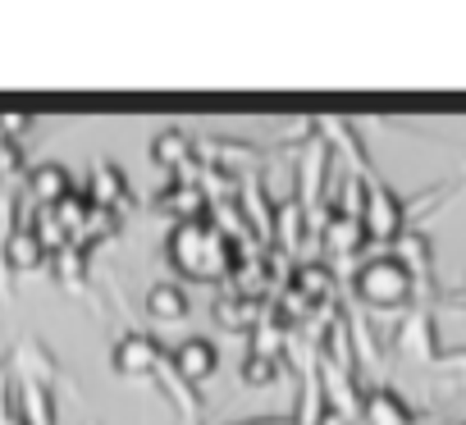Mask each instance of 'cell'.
Wrapping results in <instances>:
<instances>
[{
  "label": "cell",
  "instance_id": "8992f818",
  "mask_svg": "<svg viewBox=\"0 0 466 425\" xmlns=\"http://www.w3.org/2000/svg\"><path fill=\"white\" fill-rule=\"evenodd\" d=\"M87 201L96 206V210H110V216H119V210L128 206V178H124V169L119 165H110V160H96L92 165V178H87Z\"/></svg>",
  "mask_w": 466,
  "mask_h": 425
},
{
  "label": "cell",
  "instance_id": "d6986e66",
  "mask_svg": "<svg viewBox=\"0 0 466 425\" xmlns=\"http://www.w3.org/2000/svg\"><path fill=\"white\" fill-rule=\"evenodd\" d=\"M248 339H252V352H248V357L284 361V352H289V329H284L275 316H261V320L248 329Z\"/></svg>",
  "mask_w": 466,
  "mask_h": 425
},
{
  "label": "cell",
  "instance_id": "7a4b0ae2",
  "mask_svg": "<svg viewBox=\"0 0 466 425\" xmlns=\"http://www.w3.org/2000/svg\"><path fill=\"white\" fill-rule=\"evenodd\" d=\"M352 288H357V298H361L366 307H402V302H411V293H416L411 275H407L393 257L366 261V266L357 270Z\"/></svg>",
  "mask_w": 466,
  "mask_h": 425
},
{
  "label": "cell",
  "instance_id": "8fae6325",
  "mask_svg": "<svg viewBox=\"0 0 466 425\" xmlns=\"http://www.w3.org/2000/svg\"><path fill=\"white\" fill-rule=\"evenodd\" d=\"M289 293H298V298L311 302V307H325V302L334 298V270H329L325 261H302V266L293 270V279H289Z\"/></svg>",
  "mask_w": 466,
  "mask_h": 425
},
{
  "label": "cell",
  "instance_id": "603a6c76",
  "mask_svg": "<svg viewBox=\"0 0 466 425\" xmlns=\"http://www.w3.org/2000/svg\"><path fill=\"white\" fill-rule=\"evenodd\" d=\"M15 216H19V206L10 192H0V293H10V270H5V243L15 234Z\"/></svg>",
  "mask_w": 466,
  "mask_h": 425
},
{
  "label": "cell",
  "instance_id": "4316f807",
  "mask_svg": "<svg viewBox=\"0 0 466 425\" xmlns=\"http://www.w3.org/2000/svg\"><path fill=\"white\" fill-rule=\"evenodd\" d=\"M279 379V361H266V357H248L243 361V384L248 389H270Z\"/></svg>",
  "mask_w": 466,
  "mask_h": 425
},
{
  "label": "cell",
  "instance_id": "ba28073f",
  "mask_svg": "<svg viewBox=\"0 0 466 425\" xmlns=\"http://www.w3.org/2000/svg\"><path fill=\"white\" fill-rule=\"evenodd\" d=\"M302 234H307V206H302L298 197L279 201V206H275V220H270V243H275V252H279V257H293L298 243H302Z\"/></svg>",
  "mask_w": 466,
  "mask_h": 425
},
{
  "label": "cell",
  "instance_id": "484cf974",
  "mask_svg": "<svg viewBox=\"0 0 466 425\" xmlns=\"http://www.w3.org/2000/svg\"><path fill=\"white\" fill-rule=\"evenodd\" d=\"M28 229L37 234V243L46 248V257H51V252H60V248L69 243V234H65V229L56 225V216H51V210H37V216H33V225H28Z\"/></svg>",
  "mask_w": 466,
  "mask_h": 425
},
{
  "label": "cell",
  "instance_id": "4fadbf2b",
  "mask_svg": "<svg viewBox=\"0 0 466 425\" xmlns=\"http://www.w3.org/2000/svg\"><path fill=\"white\" fill-rule=\"evenodd\" d=\"M151 165L156 169H165V174H178L192 156H197V147L187 142V133H178V128H165V133H156L151 137Z\"/></svg>",
  "mask_w": 466,
  "mask_h": 425
},
{
  "label": "cell",
  "instance_id": "44dd1931",
  "mask_svg": "<svg viewBox=\"0 0 466 425\" xmlns=\"http://www.w3.org/2000/svg\"><path fill=\"white\" fill-rule=\"evenodd\" d=\"M51 216H56V225H60V229L69 234V243H74V238L83 234L87 216H92V201H87V192L74 183V187H69V192H65V197L51 206Z\"/></svg>",
  "mask_w": 466,
  "mask_h": 425
},
{
  "label": "cell",
  "instance_id": "cb8c5ba5",
  "mask_svg": "<svg viewBox=\"0 0 466 425\" xmlns=\"http://www.w3.org/2000/svg\"><path fill=\"white\" fill-rule=\"evenodd\" d=\"M156 375H160V384H165V389H169V393L178 398V407H183V416H197V407H201V402H197V393H192V384H183V379L174 375V366H169V357H165V361L156 366Z\"/></svg>",
  "mask_w": 466,
  "mask_h": 425
},
{
  "label": "cell",
  "instance_id": "52a82bcc",
  "mask_svg": "<svg viewBox=\"0 0 466 425\" xmlns=\"http://www.w3.org/2000/svg\"><path fill=\"white\" fill-rule=\"evenodd\" d=\"M169 366H174V375L183 384H206L215 375V366H219V352H215L210 339H187V343H178L169 352Z\"/></svg>",
  "mask_w": 466,
  "mask_h": 425
},
{
  "label": "cell",
  "instance_id": "5bb4252c",
  "mask_svg": "<svg viewBox=\"0 0 466 425\" xmlns=\"http://www.w3.org/2000/svg\"><path fill=\"white\" fill-rule=\"evenodd\" d=\"M187 288H178V284H151L147 288V316L151 320H160V325H178V320H187Z\"/></svg>",
  "mask_w": 466,
  "mask_h": 425
},
{
  "label": "cell",
  "instance_id": "277c9868",
  "mask_svg": "<svg viewBox=\"0 0 466 425\" xmlns=\"http://www.w3.org/2000/svg\"><path fill=\"white\" fill-rule=\"evenodd\" d=\"M165 361V348L156 343V334H142V329H128L115 348H110V366L128 379H142V375H156V366Z\"/></svg>",
  "mask_w": 466,
  "mask_h": 425
},
{
  "label": "cell",
  "instance_id": "5b68a950",
  "mask_svg": "<svg viewBox=\"0 0 466 425\" xmlns=\"http://www.w3.org/2000/svg\"><path fill=\"white\" fill-rule=\"evenodd\" d=\"M329 147L325 142H307V151H302V160H298V178H302V187L293 192L302 206H307V216H320V187H325V174H329Z\"/></svg>",
  "mask_w": 466,
  "mask_h": 425
},
{
  "label": "cell",
  "instance_id": "83f0119b",
  "mask_svg": "<svg viewBox=\"0 0 466 425\" xmlns=\"http://www.w3.org/2000/svg\"><path fill=\"white\" fill-rule=\"evenodd\" d=\"M243 425H298L293 416H275V420H243Z\"/></svg>",
  "mask_w": 466,
  "mask_h": 425
},
{
  "label": "cell",
  "instance_id": "f1b7e54d",
  "mask_svg": "<svg viewBox=\"0 0 466 425\" xmlns=\"http://www.w3.org/2000/svg\"><path fill=\"white\" fill-rule=\"evenodd\" d=\"M443 425H457V420H443Z\"/></svg>",
  "mask_w": 466,
  "mask_h": 425
},
{
  "label": "cell",
  "instance_id": "9a60e30c",
  "mask_svg": "<svg viewBox=\"0 0 466 425\" xmlns=\"http://www.w3.org/2000/svg\"><path fill=\"white\" fill-rule=\"evenodd\" d=\"M46 266H51L56 284H65L69 293H83V288H87V252H83L78 243H65L60 252H51Z\"/></svg>",
  "mask_w": 466,
  "mask_h": 425
},
{
  "label": "cell",
  "instance_id": "30bf717a",
  "mask_svg": "<svg viewBox=\"0 0 466 425\" xmlns=\"http://www.w3.org/2000/svg\"><path fill=\"white\" fill-rule=\"evenodd\" d=\"M69 187H74V174H69L60 160H46V165H37V169L28 174V197L37 201V210H51Z\"/></svg>",
  "mask_w": 466,
  "mask_h": 425
},
{
  "label": "cell",
  "instance_id": "2e32d148",
  "mask_svg": "<svg viewBox=\"0 0 466 425\" xmlns=\"http://www.w3.org/2000/svg\"><path fill=\"white\" fill-rule=\"evenodd\" d=\"M19 420L24 425H56L51 384L46 379H19Z\"/></svg>",
  "mask_w": 466,
  "mask_h": 425
},
{
  "label": "cell",
  "instance_id": "f546056e",
  "mask_svg": "<svg viewBox=\"0 0 466 425\" xmlns=\"http://www.w3.org/2000/svg\"><path fill=\"white\" fill-rule=\"evenodd\" d=\"M0 192H5V187H0Z\"/></svg>",
  "mask_w": 466,
  "mask_h": 425
},
{
  "label": "cell",
  "instance_id": "ac0fdd59",
  "mask_svg": "<svg viewBox=\"0 0 466 425\" xmlns=\"http://www.w3.org/2000/svg\"><path fill=\"white\" fill-rule=\"evenodd\" d=\"M261 316H266L261 298H243V293H224V298H215V320H224L228 329H252Z\"/></svg>",
  "mask_w": 466,
  "mask_h": 425
},
{
  "label": "cell",
  "instance_id": "d4e9b609",
  "mask_svg": "<svg viewBox=\"0 0 466 425\" xmlns=\"http://www.w3.org/2000/svg\"><path fill=\"white\" fill-rule=\"evenodd\" d=\"M115 229H119V216H110V210H96V206H92V216H87V225H83V234H78L74 243L87 252L92 243H101V238L115 234Z\"/></svg>",
  "mask_w": 466,
  "mask_h": 425
},
{
  "label": "cell",
  "instance_id": "7c38bea8",
  "mask_svg": "<svg viewBox=\"0 0 466 425\" xmlns=\"http://www.w3.org/2000/svg\"><path fill=\"white\" fill-rule=\"evenodd\" d=\"M42 266H46V248L37 243V234H33L28 225H15V234H10V243H5V270L33 275V270H42Z\"/></svg>",
  "mask_w": 466,
  "mask_h": 425
},
{
  "label": "cell",
  "instance_id": "9c48e42d",
  "mask_svg": "<svg viewBox=\"0 0 466 425\" xmlns=\"http://www.w3.org/2000/svg\"><path fill=\"white\" fill-rule=\"evenodd\" d=\"M156 206L165 210V216H174L178 225H183V220H206V216H210V197H206L197 183H169V187L156 197Z\"/></svg>",
  "mask_w": 466,
  "mask_h": 425
},
{
  "label": "cell",
  "instance_id": "7402d4cb",
  "mask_svg": "<svg viewBox=\"0 0 466 425\" xmlns=\"http://www.w3.org/2000/svg\"><path fill=\"white\" fill-rule=\"evenodd\" d=\"M361 243H366L361 220H352V216H329L325 220V248H329V257H352V252H361Z\"/></svg>",
  "mask_w": 466,
  "mask_h": 425
},
{
  "label": "cell",
  "instance_id": "3957f363",
  "mask_svg": "<svg viewBox=\"0 0 466 425\" xmlns=\"http://www.w3.org/2000/svg\"><path fill=\"white\" fill-rule=\"evenodd\" d=\"M407 229V206L384 187V183H366V201H361V234L366 243H393Z\"/></svg>",
  "mask_w": 466,
  "mask_h": 425
},
{
  "label": "cell",
  "instance_id": "e0dca14e",
  "mask_svg": "<svg viewBox=\"0 0 466 425\" xmlns=\"http://www.w3.org/2000/svg\"><path fill=\"white\" fill-rule=\"evenodd\" d=\"M393 261L411 275V284H420L425 275H430V238L425 234H411V229H402L398 238H393Z\"/></svg>",
  "mask_w": 466,
  "mask_h": 425
},
{
  "label": "cell",
  "instance_id": "ffe728a7",
  "mask_svg": "<svg viewBox=\"0 0 466 425\" xmlns=\"http://www.w3.org/2000/svg\"><path fill=\"white\" fill-rule=\"evenodd\" d=\"M366 407H361V416H366V425H411V407L398 398V393H389V389H375L370 398H361Z\"/></svg>",
  "mask_w": 466,
  "mask_h": 425
},
{
  "label": "cell",
  "instance_id": "6da1fadb",
  "mask_svg": "<svg viewBox=\"0 0 466 425\" xmlns=\"http://www.w3.org/2000/svg\"><path fill=\"white\" fill-rule=\"evenodd\" d=\"M165 252H169V266H174L178 275H187L192 284H219V279H228V266H233V257H238V248H233V243L210 225V216H206V220H183V225H174Z\"/></svg>",
  "mask_w": 466,
  "mask_h": 425
}]
</instances>
